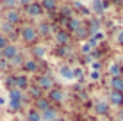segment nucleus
Masks as SVG:
<instances>
[{
	"mask_svg": "<svg viewBox=\"0 0 123 121\" xmlns=\"http://www.w3.org/2000/svg\"><path fill=\"white\" fill-rule=\"evenodd\" d=\"M22 37L27 41V43H32V41H36L37 32L34 30L32 27H23V29H22Z\"/></svg>",
	"mask_w": 123,
	"mask_h": 121,
	"instance_id": "nucleus-1",
	"label": "nucleus"
},
{
	"mask_svg": "<svg viewBox=\"0 0 123 121\" xmlns=\"http://www.w3.org/2000/svg\"><path fill=\"white\" fill-rule=\"evenodd\" d=\"M37 87H39V89H50L52 91L54 89V80L48 75H43V77L37 78Z\"/></svg>",
	"mask_w": 123,
	"mask_h": 121,
	"instance_id": "nucleus-2",
	"label": "nucleus"
},
{
	"mask_svg": "<svg viewBox=\"0 0 123 121\" xmlns=\"http://www.w3.org/2000/svg\"><path fill=\"white\" fill-rule=\"evenodd\" d=\"M2 55H4V59L11 61V59H14V57L18 55V48H16L14 45H7V46L2 50Z\"/></svg>",
	"mask_w": 123,
	"mask_h": 121,
	"instance_id": "nucleus-3",
	"label": "nucleus"
},
{
	"mask_svg": "<svg viewBox=\"0 0 123 121\" xmlns=\"http://www.w3.org/2000/svg\"><path fill=\"white\" fill-rule=\"evenodd\" d=\"M27 12L31 16H41V12H43V7H41L39 2H32L27 6Z\"/></svg>",
	"mask_w": 123,
	"mask_h": 121,
	"instance_id": "nucleus-4",
	"label": "nucleus"
},
{
	"mask_svg": "<svg viewBox=\"0 0 123 121\" xmlns=\"http://www.w3.org/2000/svg\"><path fill=\"white\" fill-rule=\"evenodd\" d=\"M95 110H96V114L105 116V114L109 112V103H107V102H104V100H100V102H96V103H95Z\"/></svg>",
	"mask_w": 123,
	"mask_h": 121,
	"instance_id": "nucleus-5",
	"label": "nucleus"
},
{
	"mask_svg": "<svg viewBox=\"0 0 123 121\" xmlns=\"http://www.w3.org/2000/svg\"><path fill=\"white\" fill-rule=\"evenodd\" d=\"M59 73H61V77L64 78V80H73V78H75L73 69L68 68V66H61V68H59Z\"/></svg>",
	"mask_w": 123,
	"mask_h": 121,
	"instance_id": "nucleus-6",
	"label": "nucleus"
},
{
	"mask_svg": "<svg viewBox=\"0 0 123 121\" xmlns=\"http://www.w3.org/2000/svg\"><path fill=\"white\" fill-rule=\"evenodd\" d=\"M57 118V112L52 109V107H48L46 110H43L41 112V121H54Z\"/></svg>",
	"mask_w": 123,
	"mask_h": 121,
	"instance_id": "nucleus-7",
	"label": "nucleus"
},
{
	"mask_svg": "<svg viewBox=\"0 0 123 121\" xmlns=\"http://www.w3.org/2000/svg\"><path fill=\"white\" fill-rule=\"evenodd\" d=\"M50 100H52V102H62V100H64V93H62L61 89H55V87H54L52 91H50Z\"/></svg>",
	"mask_w": 123,
	"mask_h": 121,
	"instance_id": "nucleus-8",
	"label": "nucleus"
},
{
	"mask_svg": "<svg viewBox=\"0 0 123 121\" xmlns=\"http://www.w3.org/2000/svg\"><path fill=\"white\" fill-rule=\"evenodd\" d=\"M111 103L112 105H121L123 103V93H120V91H111Z\"/></svg>",
	"mask_w": 123,
	"mask_h": 121,
	"instance_id": "nucleus-9",
	"label": "nucleus"
},
{
	"mask_svg": "<svg viewBox=\"0 0 123 121\" xmlns=\"http://www.w3.org/2000/svg\"><path fill=\"white\" fill-rule=\"evenodd\" d=\"M18 20H20V14H18V12H16L14 9H11V11L6 14V22H7V23H11V25L18 23Z\"/></svg>",
	"mask_w": 123,
	"mask_h": 121,
	"instance_id": "nucleus-10",
	"label": "nucleus"
},
{
	"mask_svg": "<svg viewBox=\"0 0 123 121\" xmlns=\"http://www.w3.org/2000/svg\"><path fill=\"white\" fill-rule=\"evenodd\" d=\"M55 39H57L59 45H68V39H70V37H68V32L66 30H59L55 34Z\"/></svg>",
	"mask_w": 123,
	"mask_h": 121,
	"instance_id": "nucleus-11",
	"label": "nucleus"
},
{
	"mask_svg": "<svg viewBox=\"0 0 123 121\" xmlns=\"http://www.w3.org/2000/svg\"><path fill=\"white\" fill-rule=\"evenodd\" d=\"M111 87L112 91H120V93H123V78H112L111 80Z\"/></svg>",
	"mask_w": 123,
	"mask_h": 121,
	"instance_id": "nucleus-12",
	"label": "nucleus"
},
{
	"mask_svg": "<svg viewBox=\"0 0 123 121\" xmlns=\"http://www.w3.org/2000/svg\"><path fill=\"white\" fill-rule=\"evenodd\" d=\"M14 86H16V89H25L27 87V78L25 77H14Z\"/></svg>",
	"mask_w": 123,
	"mask_h": 121,
	"instance_id": "nucleus-13",
	"label": "nucleus"
},
{
	"mask_svg": "<svg viewBox=\"0 0 123 121\" xmlns=\"http://www.w3.org/2000/svg\"><path fill=\"white\" fill-rule=\"evenodd\" d=\"M52 30H55V29H54L50 23H41V25H39V32H41L43 36H48Z\"/></svg>",
	"mask_w": 123,
	"mask_h": 121,
	"instance_id": "nucleus-14",
	"label": "nucleus"
},
{
	"mask_svg": "<svg viewBox=\"0 0 123 121\" xmlns=\"http://www.w3.org/2000/svg\"><path fill=\"white\" fill-rule=\"evenodd\" d=\"M104 9H105L104 0H95V2H93V11H96L100 14V12H104Z\"/></svg>",
	"mask_w": 123,
	"mask_h": 121,
	"instance_id": "nucleus-15",
	"label": "nucleus"
},
{
	"mask_svg": "<svg viewBox=\"0 0 123 121\" xmlns=\"http://www.w3.org/2000/svg\"><path fill=\"white\" fill-rule=\"evenodd\" d=\"M23 68H25V71H36V62L34 61H25L23 62Z\"/></svg>",
	"mask_w": 123,
	"mask_h": 121,
	"instance_id": "nucleus-16",
	"label": "nucleus"
},
{
	"mask_svg": "<svg viewBox=\"0 0 123 121\" xmlns=\"http://www.w3.org/2000/svg\"><path fill=\"white\" fill-rule=\"evenodd\" d=\"M27 118H29V121H41V112H37V110H31Z\"/></svg>",
	"mask_w": 123,
	"mask_h": 121,
	"instance_id": "nucleus-17",
	"label": "nucleus"
},
{
	"mask_svg": "<svg viewBox=\"0 0 123 121\" xmlns=\"http://www.w3.org/2000/svg\"><path fill=\"white\" fill-rule=\"evenodd\" d=\"M48 100H45V98H39V100H37V109H39L41 112H43V110H46V109H48Z\"/></svg>",
	"mask_w": 123,
	"mask_h": 121,
	"instance_id": "nucleus-18",
	"label": "nucleus"
},
{
	"mask_svg": "<svg viewBox=\"0 0 123 121\" xmlns=\"http://www.w3.org/2000/svg\"><path fill=\"white\" fill-rule=\"evenodd\" d=\"M109 71H111V75H112V77L114 78H118V77H120V71H121V69H120V66H118V64H111V68H109Z\"/></svg>",
	"mask_w": 123,
	"mask_h": 121,
	"instance_id": "nucleus-19",
	"label": "nucleus"
},
{
	"mask_svg": "<svg viewBox=\"0 0 123 121\" xmlns=\"http://www.w3.org/2000/svg\"><path fill=\"white\" fill-rule=\"evenodd\" d=\"M41 7H45V9L52 11L54 7H55V2H54V0H43V2H41Z\"/></svg>",
	"mask_w": 123,
	"mask_h": 121,
	"instance_id": "nucleus-20",
	"label": "nucleus"
},
{
	"mask_svg": "<svg viewBox=\"0 0 123 121\" xmlns=\"http://www.w3.org/2000/svg\"><path fill=\"white\" fill-rule=\"evenodd\" d=\"M9 107H11L12 110H18L20 107H22V100H11V102H9Z\"/></svg>",
	"mask_w": 123,
	"mask_h": 121,
	"instance_id": "nucleus-21",
	"label": "nucleus"
},
{
	"mask_svg": "<svg viewBox=\"0 0 123 121\" xmlns=\"http://www.w3.org/2000/svg\"><path fill=\"white\" fill-rule=\"evenodd\" d=\"M79 27H80V23L77 20H68V29H70V30H77Z\"/></svg>",
	"mask_w": 123,
	"mask_h": 121,
	"instance_id": "nucleus-22",
	"label": "nucleus"
},
{
	"mask_svg": "<svg viewBox=\"0 0 123 121\" xmlns=\"http://www.w3.org/2000/svg\"><path fill=\"white\" fill-rule=\"evenodd\" d=\"M34 55L36 57H43L45 55V48L43 46H34Z\"/></svg>",
	"mask_w": 123,
	"mask_h": 121,
	"instance_id": "nucleus-23",
	"label": "nucleus"
},
{
	"mask_svg": "<svg viewBox=\"0 0 123 121\" xmlns=\"http://www.w3.org/2000/svg\"><path fill=\"white\" fill-rule=\"evenodd\" d=\"M16 4H18V0H4V6H6V7H11V9H14Z\"/></svg>",
	"mask_w": 123,
	"mask_h": 121,
	"instance_id": "nucleus-24",
	"label": "nucleus"
},
{
	"mask_svg": "<svg viewBox=\"0 0 123 121\" xmlns=\"http://www.w3.org/2000/svg\"><path fill=\"white\" fill-rule=\"evenodd\" d=\"M77 36H79V37H86V36H87V29H86V27H79V29H77Z\"/></svg>",
	"mask_w": 123,
	"mask_h": 121,
	"instance_id": "nucleus-25",
	"label": "nucleus"
},
{
	"mask_svg": "<svg viewBox=\"0 0 123 121\" xmlns=\"http://www.w3.org/2000/svg\"><path fill=\"white\" fill-rule=\"evenodd\" d=\"M100 29V23L98 22H91V27H89V32H93V34H95L96 30H98Z\"/></svg>",
	"mask_w": 123,
	"mask_h": 121,
	"instance_id": "nucleus-26",
	"label": "nucleus"
},
{
	"mask_svg": "<svg viewBox=\"0 0 123 121\" xmlns=\"http://www.w3.org/2000/svg\"><path fill=\"white\" fill-rule=\"evenodd\" d=\"M11 64L12 66H18V64H23V61H22V57H20V55H16L14 59H11Z\"/></svg>",
	"mask_w": 123,
	"mask_h": 121,
	"instance_id": "nucleus-27",
	"label": "nucleus"
},
{
	"mask_svg": "<svg viewBox=\"0 0 123 121\" xmlns=\"http://www.w3.org/2000/svg\"><path fill=\"white\" fill-rule=\"evenodd\" d=\"M7 45H9V43H7V37L0 36V50H4V48L7 46Z\"/></svg>",
	"mask_w": 123,
	"mask_h": 121,
	"instance_id": "nucleus-28",
	"label": "nucleus"
},
{
	"mask_svg": "<svg viewBox=\"0 0 123 121\" xmlns=\"http://www.w3.org/2000/svg\"><path fill=\"white\" fill-rule=\"evenodd\" d=\"M2 29H4L6 32H12V30H14V29H12V25H11V23H7V22L2 25Z\"/></svg>",
	"mask_w": 123,
	"mask_h": 121,
	"instance_id": "nucleus-29",
	"label": "nucleus"
},
{
	"mask_svg": "<svg viewBox=\"0 0 123 121\" xmlns=\"http://www.w3.org/2000/svg\"><path fill=\"white\" fill-rule=\"evenodd\" d=\"M89 50H91V45H89V43H86V45L82 46V52H84V53H87Z\"/></svg>",
	"mask_w": 123,
	"mask_h": 121,
	"instance_id": "nucleus-30",
	"label": "nucleus"
},
{
	"mask_svg": "<svg viewBox=\"0 0 123 121\" xmlns=\"http://www.w3.org/2000/svg\"><path fill=\"white\" fill-rule=\"evenodd\" d=\"M31 93L34 94V96H39V93H41V89H39V87H34V89L31 91Z\"/></svg>",
	"mask_w": 123,
	"mask_h": 121,
	"instance_id": "nucleus-31",
	"label": "nucleus"
},
{
	"mask_svg": "<svg viewBox=\"0 0 123 121\" xmlns=\"http://www.w3.org/2000/svg\"><path fill=\"white\" fill-rule=\"evenodd\" d=\"M91 78H93V80H98V78H100V73H98V71H93Z\"/></svg>",
	"mask_w": 123,
	"mask_h": 121,
	"instance_id": "nucleus-32",
	"label": "nucleus"
},
{
	"mask_svg": "<svg viewBox=\"0 0 123 121\" xmlns=\"http://www.w3.org/2000/svg\"><path fill=\"white\" fill-rule=\"evenodd\" d=\"M118 43H120V45H123V30L120 32V34H118Z\"/></svg>",
	"mask_w": 123,
	"mask_h": 121,
	"instance_id": "nucleus-33",
	"label": "nucleus"
},
{
	"mask_svg": "<svg viewBox=\"0 0 123 121\" xmlns=\"http://www.w3.org/2000/svg\"><path fill=\"white\" fill-rule=\"evenodd\" d=\"M20 4H25V6H29V4H32V0H18Z\"/></svg>",
	"mask_w": 123,
	"mask_h": 121,
	"instance_id": "nucleus-34",
	"label": "nucleus"
},
{
	"mask_svg": "<svg viewBox=\"0 0 123 121\" xmlns=\"http://www.w3.org/2000/svg\"><path fill=\"white\" fill-rule=\"evenodd\" d=\"M4 103H6V100H4V98H0V105H4Z\"/></svg>",
	"mask_w": 123,
	"mask_h": 121,
	"instance_id": "nucleus-35",
	"label": "nucleus"
},
{
	"mask_svg": "<svg viewBox=\"0 0 123 121\" xmlns=\"http://www.w3.org/2000/svg\"><path fill=\"white\" fill-rule=\"evenodd\" d=\"M120 119H121V121H123V110H121V112H120Z\"/></svg>",
	"mask_w": 123,
	"mask_h": 121,
	"instance_id": "nucleus-36",
	"label": "nucleus"
},
{
	"mask_svg": "<svg viewBox=\"0 0 123 121\" xmlns=\"http://www.w3.org/2000/svg\"><path fill=\"white\" fill-rule=\"evenodd\" d=\"M54 121H64V119H61V118H55V119H54Z\"/></svg>",
	"mask_w": 123,
	"mask_h": 121,
	"instance_id": "nucleus-37",
	"label": "nucleus"
},
{
	"mask_svg": "<svg viewBox=\"0 0 123 121\" xmlns=\"http://www.w3.org/2000/svg\"><path fill=\"white\" fill-rule=\"evenodd\" d=\"M4 59V55H2V50H0V61H2Z\"/></svg>",
	"mask_w": 123,
	"mask_h": 121,
	"instance_id": "nucleus-38",
	"label": "nucleus"
}]
</instances>
